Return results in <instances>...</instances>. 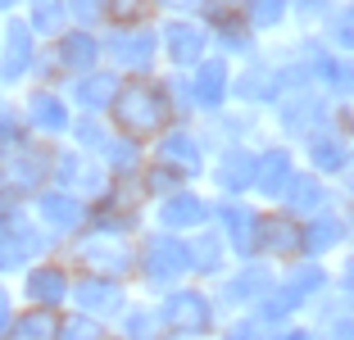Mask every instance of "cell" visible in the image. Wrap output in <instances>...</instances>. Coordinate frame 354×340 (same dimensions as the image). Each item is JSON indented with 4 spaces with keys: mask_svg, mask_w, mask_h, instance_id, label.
Wrapping results in <instances>:
<instances>
[{
    "mask_svg": "<svg viewBox=\"0 0 354 340\" xmlns=\"http://www.w3.org/2000/svg\"><path fill=\"white\" fill-rule=\"evenodd\" d=\"M114 113L127 132H159L164 127V95L155 91L150 82H132L118 91Z\"/></svg>",
    "mask_w": 354,
    "mask_h": 340,
    "instance_id": "1",
    "label": "cell"
},
{
    "mask_svg": "<svg viewBox=\"0 0 354 340\" xmlns=\"http://www.w3.org/2000/svg\"><path fill=\"white\" fill-rule=\"evenodd\" d=\"M200 46H205V37H200V28H191V23H168V55H173L177 64H191L200 55Z\"/></svg>",
    "mask_w": 354,
    "mask_h": 340,
    "instance_id": "2",
    "label": "cell"
},
{
    "mask_svg": "<svg viewBox=\"0 0 354 340\" xmlns=\"http://www.w3.org/2000/svg\"><path fill=\"white\" fill-rule=\"evenodd\" d=\"M150 10H155V0H104V19L123 23V28H136V23H146Z\"/></svg>",
    "mask_w": 354,
    "mask_h": 340,
    "instance_id": "3",
    "label": "cell"
},
{
    "mask_svg": "<svg viewBox=\"0 0 354 340\" xmlns=\"http://www.w3.org/2000/svg\"><path fill=\"white\" fill-rule=\"evenodd\" d=\"M286 5H291V0H245V19L254 23V28H272V23H281L286 19Z\"/></svg>",
    "mask_w": 354,
    "mask_h": 340,
    "instance_id": "4",
    "label": "cell"
},
{
    "mask_svg": "<svg viewBox=\"0 0 354 340\" xmlns=\"http://www.w3.org/2000/svg\"><path fill=\"white\" fill-rule=\"evenodd\" d=\"M64 5H68V14H77L82 23L104 19V0H64Z\"/></svg>",
    "mask_w": 354,
    "mask_h": 340,
    "instance_id": "5",
    "label": "cell"
},
{
    "mask_svg": "<svg viewBox=\"0 0 354 340\" xmlns=\"http://www.w3.org/2000/svg\"><path fill=\"white\" fill-rule=\"evenodd\" d=\"M168 218L191 223V218H200V205H196V200H177V205H168Z\"/></svg>",
    "mask_w": 354,
    "mask_h": 340,
    "instance_id": "6",
    "label": "cell"
},
{
    "mask_svg": "<svg viewBox=\"0 0 354 340\" xmlns=\"http://www.w3.org/2000/svg\"><path fill=\"white\" fill-rule=\"evenodd\" d=\"M341 37H345V41H354V10H345V19H341Z\"/></svg>",
    "mask_w": 354,
    "mask_h": 340,
    "instance_id": "7",
    "label": "cell"
},
{
    "mask_svg": "<svg viewBox=\"0 0 354 340\" xmlns=\"http://www.w3.org/2000/svg\"><path fill=\"white\" fill-rule=\"evenodd\" d=\"M155 5H173V10H191V5H205V0H155Z\"/></svg>",
    "mask_w": 354,
    "mask_h": 340,
    "instance_id": "8",
    "label": "cell"
},
{
    "mask_svg": "<svg viewBox=\"0 0 354 340\" xmlns=\"http://www.w3.org/2000/svg\"><path fill=\"white\" fill-rule=\"evenodd\" d=\"M10 5H14V0H0V10H10Z\"/></svg>",
    "mask_w": 354,
    "mask_h": 340,
    "instance_id": "9",
    "label": "cell"
}]
</instances>
